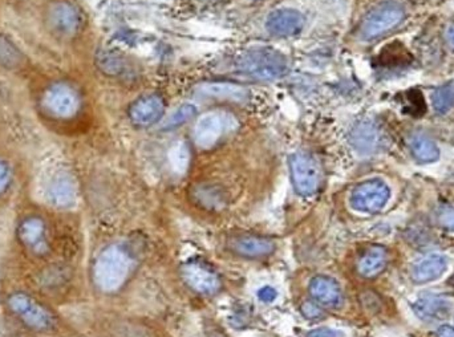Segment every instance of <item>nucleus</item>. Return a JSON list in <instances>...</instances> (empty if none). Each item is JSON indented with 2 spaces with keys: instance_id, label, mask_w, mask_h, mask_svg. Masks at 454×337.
I'll return each instance as SVG.
<instances>
[{
  "instance_id": "obj_18",
  "label": "nucleus",
  "mask_w": 454,
  "mask_h": 337,
  "mask_svg": "<svg viewBox=\"0 0 454 337\" xmlns=\"http://www.w3.org/2000/svg\"><path fill=\"white\" fill-rule=\"evenodd\" d=\"M76 197H77L76 185L69 174L60 173L51 180L48 187V198L49 202L55 204L56 207L66 208L73 206L76 202Z\"/></svg>"
},
{
  "instance_id": "obj_21",
  "label": "nucleus",
  "mask_w": 454,
  "mask_h": 337,
  "mask_svg": "<svg viewBox=\"0 0 454 337\" xmlns=\"http://www.w3.org/2000/svg\"><path fill=\"white\" fill-rule=\"evenodd\" d=\"M199 90L205 96H209V97L231 100V101H238V103L247 100V97H249V92L243 87L230 84V83H207V84H202L199 87Z\"/></svg>"
},
{
  "instance_id": "obj_8",
  "label": "nucleus",
  "mask_w": 454,
  "mask_h": 337,
  "mask_svg": "<svg viewBox=\"0 0 454 337\" xmlns=\"http://www.w3.org/2000/svg\"><path fill=\"white\" fill-rule=\"evenodd\" d=\"M236 125L237 122L231 114L216 111L205 113L197 120L193 129L195 145L201 149H210Z\"/></svg>"
},
{
  "instance_id": "obj_35",
  "label": "nucleus",
  "mask_w": 454,
  "mask_h": 337,
  "mask_svg": "<svg viewBox=\"0 0 454 337\" xmlns=\"http://www.w3.org/2000/svg\"><path fill=\"white\" fill-rule=\"evenodd\" d=\"M449 286H451V287H452V288L454 290V275L452 276V278H451V279H449Z\"/></svg>"
},
{
  "instance_id": "obj_33",
  "label": "nucleus",
  "mask_w": 454,
  "mask_h": 337,
  "mask_svg": "<svg viewBox=\"0 0 454 337\" xmlns=\"http://www.w3.org/2000/svg\"><path fill=\"white\" fill-rule=\"evenodd\" d=\"M437 337H454V328L451 325H441L437 329Z\"/></svg>"
},
{
  "instance_id": "obj_6",
  "label": "nucleus",
  "mask_w": 454,
  "mask_h": 337,
  "mask_svg": "<svg viewBox=\"0 0 454 337\" xmlns=\"http://www.w3.org/2000/svg\"><path fill=\"white\" fill-rule=\"evenodd\" d=\"M7 303L10 310L18 316L27 327L35 331H49L56 324L55 315L35 297L27 293H12L8 297Z\"/></svg>"
},
{
  "instance_id": "obj_9",
  "label": "nucleus",
  "mask_w": 454,
  "mask_h": 337,
  "mask_svg": "<svg viewBox=\"0 0 454 337\" xmlns=\"http://www.w3.org/2000/svg\"><path fill=\"white\" fill-rule=\"evenodd\" d=\"M390 186L379 178L359 183L349 196L351 207L360 213L375 214L381 211L390 201Z\"/></svg>"
},
{
  "instance_id": "obj_22",
  "label": "nucleus",
  "mask_w": 454,
  "mask_h": 337,
  "mask_svg": "<svg viewBox=\"0 0 454 337\" xmlns=\"http://www.w3.org/2000/svg\"><path fill=\"white\" fill-rule=\"evenodd\" d=\"M409 148L412 154L421 163L434 162L440 157V150L437 144L431 137L424 133H414L409 138Z\"/></svg>"
},
{
  "instance_id": "obj_26",
  "label": "nucleus",
  "mask_w": 454,
  "mask_h": 337,
  "mask_svg": "<svg viewBox=\"0 0 454 337\" xmlns=\"http://www.w3.org/2000/svg\"><path fill=\"white\" fill-rule=\"evenodd\" d=\"M433 107L436 112L448 113L454 108V84H446L433 93Z\"/></svg>"
},
{
  "instance_id": "obj_12",
  "label": "nucleus",
  "mask_w": 454,
  "mask_h": 337,
  "mask_svg": "<svg viewBox=\"0 0 454 337\" xmlns=\"http://www.w3.org/2000/svg\"><path fill=\"white\" fill-rule=\"evenodd\" d=\"M308 290L312 299L325 308H340L344 303L340 284L331 276L319 275L312 278Z\"/></svg>"
},
{
  "instance_id": "obj_7",
  "label": "nucleus",
  "mask_w": 454,
  "mask_h": 337,
  "mask_svg": "<svg viewBox=\"0 0 454 337\" xmlns=\"http://www.w3.org/2000/svg\"><path fill=\"white\" fill-rule=\"evenodd\" d=\"M290 173L295 191L302 197H310L320 187L323 173L316 158L308 153L298 152L290 157Z\"/></svg>"
},
{
  "instance_id": "obj_14",
  "label": "nucleus",
  "mask_w": 454,
  "mask_h": 337,
  "mask_svg": "<svg viewBox=\"0 0 454 337\" xmlns=\"http://www.w3.org/2000/svg\"><path fill=\"white\" fill-rule=\"evenodd\" d=\"M453 304L448 297L424 293L413 304V311L424 321H440L452 312Z\"/></svg>"
},
{
  "instance_id": "obj_31",
  "label": "nucleus",
  "mask_w": 454,
  "mask_h": 337,
  "mask_svg": "<svg viewBox=\"0 0 454 337\" xmlns=\"http://www.w3.org/2000/svg\"><path fill=\"white\" fill-rule=\"evenodd\" d=\"M277 296H278L277 290L270 287V286H266L258 291V297L263 303H273L277 299Z\"/></svg>"
},
{
  "instance_id": "obj_27",
  "label": "nucleus",
  "mask_w": 454,
  "mask_h": 337,
  "mask_svg": "<svg viewBox=\"0 0 454 337\" xmlns=\"http://www.w3.org/2000/svg\"><path fill=\"white\" fill-rule=\"evenodd\" d=\"M197 113V108L193 104H182L178 107L168 118L164 121V129H173L185 122H188L190 118H193Z\"/></svg>"
},
{
  "instance_id": "obj_5",
  "label": "nucleus",
  "mask_w": 454,
  "mask_h": 337,
  "mask_svg": "<svg viewBox=\"0 0 454 337\" xmlns=\"http://www.w3.org/2000/svg\"><path fill=\"white\" fill-rule=\"evenodd\" d=\"M405 19V10L396 1L381 3L370 10L360 24V38L363 40H375L394 28Z\"/></svg>"
},
{
  "instance_id": "obj_3",
  "label": "nucleus",
  "mask_w": 454,
  "mask_h": 337,
  "mask_svg": "<svg viewBox=\"0 0 454 337\" xmlns=\"http://www.w3.org/2000/svg\"><path fill=\"white\" fill-rule=\"evenodd\" d=\"M44 28L59 40H72L84 28V14L71 0H48L42 11Z\"/></svg>"
},
{
  "instance_id": "obj_10",
  "label": "nucleus",
  "mask_w": 454,
  "mask_h": 337,
  "mask_svg": "<svg viewBox=\"0 0 454 337\" xmlns=\"http://www.w3.org/2000/svg\"><path fill=\"white\" fill-rule=\"evenodd\" d=\"M185 283L199 295H216L222 288L220 278L216 271L199 262H188L181 269Z\"/></svg>"
},
{
  "instance_id": "obj_13",
  "label": "nucleus",
  "mask_w": 454,
  "mask_h": 337,
  "mask_svg": "<svg viewBox=\"0 0 454 337\" xmlns=\"http://www.w3.org/2000/svg\"><path fill=\"white\" fill-rule=\"evenodd\" d=\"M164 100L157 94L144 96L130 107V121L136 126H151L161 120L164 114Z\"/></svg>"
},
{
  "instance_id": "obj_30",
  "label": "nucleus",
  "mask_w": 454,
  "mask_h": 337,
  "mask_svg": "<svg viewBox=\"0 0 454 337\" xmlns=\"http://www.w3.org/2000/svg\"><path fill=\"white\" fill-rule=\"evenodd\" d=\"M11 183V169L10 166L0 159V196L5 193Z\"/></svg>"
},
{
  "instance_id": "obj_32",
  "label": "nucleus",
  "mask_w": 454,
  "mask_h": 337,
  "mask_svg": "<svg viewBox=\"0 0 454 337\" xmlns=\"http://www.w3.org/2000/svg\"><path fill=\"white\" fill-rule=\"evenodd\" d=\"M307 337H340V332L331 328H318L311 331Z\"/></svg>"
},
{
  "instance_id": "obj_24",
  "label": "nucleus",
  "mask_w": 454,
  "mask_h": 337,
  "mask_svg": "<svg viewBox=\"0 0 454 337\" xmlns=\"http://www.w3.org/2000/svg\"><path fill=\"white\" fill-rule=\"evenodd\" d=\"M99 68L109 76H120L125 70V60L113 51H100L96 56Z\"/></svg>"
},
{
  "instance_id": "obj_11",
  "label": "nucleus",
  "mask_w": 454,
  "mask_h": 337,
  "mask_svg": "<svg viewBox=\"0 0 454 337\" xmlns=\"http://www.w3.org/2000/svg\"><path fill=\"white\" fill-rule=\"evenodd\" d=\"M304 27L302 12L292 8H281L273 11L266 21V29L278 38H290L298 35Z\"/></svg>"
},
{
  "instance_id": "obj_23",
  "label": "nucleus",
  "mask_w": 454,
  "mask_h": 337,
  "mask_svg": "<svg viewBox=\"0 0 454 337\" xmlns=\"http://www.w3.org/2000/svg\"><path fill=\"white\" fill-rule=\"evenodd\" d=\"M25 64V56L7 36L0 33V67L19 69Z\"/></svg>"
},
{
  "instance_id": "obj_17",
  "label": "nucleus",
  "mask_w": 454,
  "mask_h": 337,
  "mask_svg": "<svg viewBox=\"0 0 454 337\" xmlns=\"http://www.w3.org/2000/svg\"><path fill=\"white\" fill-rule=\"evenodd\" d=\"M231 248L239 256L247 258V259H258L271 255L275 251V243L263 237H255V235H244L239 237L231 242Z\"/></svg>"
},
{
  "instance_id": "obj_20",
  "label": "nucleus",
  "mask_w": 454,
  "mask_h": 337,
  "mask_svg": "<svg viewBox=\"0 0 454 337\" xmlns=\"http://www.w3.org/2000/svg\"><path fill=\"white\" fill-rule=\"evenodd\" d=\"M390 255L387 248L373 246L368 248L357 262V272L366 279H373L387 269Z\"/></svg>"
},
{
  "instance_id": "obj_28",
  "label": "nucleus",
  "mask_w": 454,
  "mask_h": 337,
  "mask_svg": "<svg viewBox=\"0 0 454 337\" xmlns=\"http://www.w3.org/2000/svg\"><path fill=\"white\" fill-rule=\"evenodd\" d=\"M437 222L445 230L454 231V207L442 206L437 211Z\"/></svg>"
},
{
  "instance_id": "obj_16",
  "label": "nucleus",
  "mask_w": 454,
  "mask_h": 337,
  "mask_svg": "<svg viewBox=\"0 0 454 337\" xmlns=\"http://www.w3.org/2000/svg\"><path fill=\"white\" fill-rule=\"evenodd\" d=\"M352 146L362 154L376 153L383 145V135L377 125L370 121L360 122L349 135Z\"/></svg>"
},
{
  "instance_id": "obj_25",
  "label": "nucleus",
  "mask_w": 454,
  "mask_h": 337,
  "mask_svg": "<svg viewBox=\"0 0 454 337\" xmlns=\"http://www.w3.org/2000/svg\"><path fill=\"white\" fill-rule=\"evenodd\" d=\"M169 161H171L173 172H175L177 174L186 173V170L189 167V162H190V150H189L188 145L182 141L175 142L171 148Z\"/></svg>"
},
{
  "instance_id": "obj_34",
  "label": "nucleus",
  "mask_w": 454,
  "mask_h": 337,
  "mask_svg": "<svg viewBox=\"0 0 454 337\" xmlns=\"http://www.w3.org/2000/svg\"><path fill=\"white\" fill-rule=\"evenodd\" d=\"M445 39L448 42V44L451 45L454 49V24H451L446 31H445Z\"/></svg>"
},
{
  "instance_id": "obj_15",
  "label": "nucleus",
  "mask_w": 454,
  "mask_h": 337,
  "mask_svg": "<svg viewBox=\"0 0 454 337\" xmlns=\"http://www.w3.org/2000/svg\"><path fill=\"white\" fill-rule=\"evenodd\" d=\"M18 237L23 246L35 254H45L48 251L47 227L39 217H28L18 228Z\"/></svg>"
},
{
  "instance_id": "obj_29",
  "label": "nucleus",
  "mask_w": 454,
  "mask_h": 337,
  "mask_svg": "<svg viewBox=\"0 0 454 337\" xmlns=\"http://www.w3.org/2000/svg\"><path fill=\"white\" fill-rule=\"evenodd\" d=\"M301 311H302L303 316L308 320H319L323 316V311L320 310V307H318L312 301H304Z\"/></svg>"
},
{
  "instance_id": "obj_2",
  "label": "nucleus",
  "mask_w": 454,
  "mask_h": 337,
  "mask_svg": "<svg viewBox=\"0 0 454 337\" xmlns=\"http://www.w3.org/2000/svg\"><path fill=\"white\" fill-rule=\"evenodd\" d=\"M134 267V258L129 250L121 245L105 248L93 265V282L103 293L118 291L129 279Z\"/></svg>"
},
{
  "instance_id": "obj_1",
  "label": "nucleus",
  "mask_w": 454,
  "mask_h": 337,
  "mask_svg": "<svg viewBox=\"0 0 454 337\" xmlns=\"http://www.w3.org/2000/svg\"><path fill=\"white\" fill-rule=\"evenodd\" d=\"M84 101L79 88L65 80L47 84L38 96V108L45 120L58 125L75 121L83 112Z\"/></svg>"
},
{
  "instance_id": "obj_19",
  "label": "nucleus",
  "mask_w": 454,
  "mask_h": 337,
  "mask_svg": "<svg viewBox=\"0 0 454 337\" xmlns=\"http://www.w3.org/2000/svg\"><path fill=\"white\" fill-rule=\"evenodd\" d=\"M448 267L446 259L441 255L432 254L417 260L412 267V279L416 283H428L438 279Z\"/></svg>"
},
{
  "instance_id": "obj_4",
  "label": "nucleus",
  "mask_w": 454,
  "mask_h": 337,
  "mask_svg": "<svg viewBox=\"0 0 454 337\" xmlns=\"http://www.w3.org/2000/svg\"><path fill=\"white\" fill-rule=\"evenodd\" d=\"M239 72L255 80L271 81L287 75V57L271 48H254L238 59Z\"/></svg>"
}]
</instances>
